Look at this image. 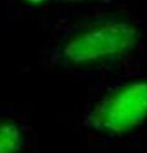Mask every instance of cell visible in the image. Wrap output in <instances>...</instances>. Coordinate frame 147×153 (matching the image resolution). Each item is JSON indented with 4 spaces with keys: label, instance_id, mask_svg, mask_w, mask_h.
<instances>
[{
    "label": "cell",
    "instance_id": "cell-1",
    "mask_svg": "<svg viewBox=\"0 0 147 153\" xmlns=\"http://www.w3.org/2000/svg\"><path fill=\"white\" fill-rule=\"evenodd\" d=\"M44 59L91 83L140 68L147 63V21L100 7L73 12L54 23Z\"/></svg>",
    "mask_w": 147,
    "mask_h": 153
},
{
    "label": "cell",
    "instance_id": "cell-2",
    "mask_svg": "<svg viewBox=\"0 0 147 153\" xmlns=\"http://www.w3.org/2000/svg\"><path fill=\"white\" fill-rule=\"evenodd\" d=\"M81 126L92 143L124 147L147 134V68L124 71L92 83Z\"/></svg>",
    "mask_w": 147,
    "mask_h": 153
},
{
    "label": "cell",
    "instance_id": "cell-3",
    "mask_svg": "<svg viewBox=\"0 0 147 153\" xmlns=\"http://www.w3.org/2000/svg\"><path fill=\"white\" fill-rule=\"evenodd\" d=\"M36 129L25 114L0 106V153H37Z\"/></svg>",
    "mask_w": 147,
    "mask_h": 153
},
{
    "label": "cell",
    "instance_id": "cell-4",
    "mask_svg": "<svg viewBox=\"0 0 147 153\" xmlns=\"http://www.w3.org/2000/svg\"><path fill=\"white\" fill-rule=\"evenodd\" d=\"M8 12L14 18H35L40 21L58 22L69 14L63 0H7Z\"/></svg>",
    "mask_w": 147,
    "mask_h": 153
},
{
    "label": "cell",
    "instance_id": "cell-5",
    "mask_svg": "<svg viewBox=\"0 0 147 153\" xmlns=\"http://www.w3.org/2000/svg\"><path fill=\"white\" fill-rule=\"evenodd\" d=\"M113 1H115V0H63L64 5L69 10V14L77 10H83V9L98 8Z\"/></svg>",
    "mask_w": 147,
    "mask_h": 153
}]
</instances>
